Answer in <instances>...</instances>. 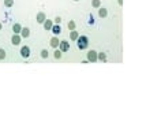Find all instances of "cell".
<instances>
[{
  "label": "cell",
  "instance_id": "obj_5",
  "mask_svg": "<svg viewBox=\"0 0 146 123\" xmlns=\"http://www.w3.org/2000/svg\"><path fill=\"white\" fill-rule=\"evenodd\" d=\"M88 60H89V62H96V60H97V52L96 51L88 52Z\"/></svg>",
  "mask_w": 146,
  "mask_h": 123
},
{
  "label": "cell",
  "instance_id": "obj_6",
  "mask_svg": "<svg viewBox=\"0 0 146 123\" xmlns=\"http://www.w3.org/2000/svg\"><path fill=\"white\" fill-rule=\"evenodd\" d=\"M36 19H37V23H44V21L46 19V17H45V14L41 11V13H38L36 15Z\"/></svg>",
  "mask_w": 146,
  "mask_h": 123
},
{
  "label": "cell",
  "instance_id": "obj_20",
  "mask_svg": "<svg viewBox=\"0 0 146 123\" xmlns=\"http://www.w3.org/2000/svg\"><path fill=\"white\" fill-rule=\"evenodd\" d=\"M4 59H6V51L0 48V60H4Z\"/></svg>",
  "mask_w": 146,
  "mask_h": 123
},
{
  "label": "cell",
  "instance_id": "obj_13",
  "mask_svg": "<svg viewBox=\"0 0 146 123\" xmlns=\"http://www.w3.org/2000/svg\"><path fill=\"white\" fill-rule=\"evenodd\" d=\"M88 25L89 26H94L96 25V19H94V17H93L92 14L88 17Z\"/></svg>",
  "mask_w": 146,
  "mask_h": 123
},
{
  "label": "cell",
  "instance_id": "obj_10",
  "mask_svg": "<svg viewBox=\"0 0 146 123\" xmlns=\"http://www.w3.org/2000/svg\"><path fill=\"white\" fill-rule=\"evenodd\" d=\"M59 44H60L59 39H57V37H52V39H51V47H52V48H57V47H59Z\"/></svg>",
  "mask_w": 146,
  "mask_h": 123
},
{
  "label": "cell",
  "instance_id": "obj_16",
  "mask_svg": "<svg viewBox=\"0 0 146 123\" xmlns=\"http://www.w3.org/2000/svg\"><path fill=\"white\" fill-rule=\"evenodd\" d=\"M92 6L94 7V8H100V6H101V0H93V1H92Z\"/></svg>",
  "mask_w": 146,
  "mask_h": 123
},
{
  "label": "cell",
  "instance_id": "obj_9",
  "mask_svg": "<svg viewBox=\"0 0 146 123\" xmlns=\"http://www.w3.org/2000/svg\"><path fill=\"white\" fill-rule=\"evenodd\" d=\"M21 37H23V39L30 37V30H29V27H22V30H21Z\"/></svg>",
  "mask_w": 146,
  "mask_h": 123
},
{
  "label": "cell",
  "instance_id": "obj_3",
  "mask_svg": "<svg viewBox=\"0 0 146 123\" xmlns=\"http://www.w3.org/2000/svg\"><path fill=\"white\" fill-rule=\"evenodd\" d=\"M59 49H60L62 52H68L70 51V44H68V41L62 40V41H60V44H59Z\"/></svg>",
  "mask_w": 146,
  "mask_h": 123
},
{
  "label": "cell",
  "instance_id": "obj_7",
  "mask_svg": "<svg viewBox=\"0 0 146 123\" xmlns=\"http://www.w3.org/2000/svg\"><path fill=\"white\" fill-rule=\"evenodd\" d=\"M11 44L13 45H19L21 44V36L19 34H14L11 37Z\"/></svg>",
  "mask_w": 146,
  "mask_h": 123
},
{
  "label": "cell",
  "instance_id": "obj_12",
  "mask_svg": "<svg viewBox=\"0 0 146 123\" xmlns=\"http://www.w3.org/2000/svg\"><path fill=\"white\" fill-rule=\"evenodd\" d=\"M98 15H100L101 18H105V17L108 15V10H107V8H98Z\"/></svg>",
  "mask_w": 146,
  "mask_h": 123
},
{
  "label": "cell",
  "instance_id": "obj_23",
  "mask_svg": "<svg viewBox=\"0 0 146 123\" xmlns=\"http://www.w3.org/2000/svg\"><path fill=\"white\" fill-rule=\"evenodd\" d=\"M1 27H3V26H1V23H0V30H1Z\"/></svg>",
  "mask_w": 146,
  "mask_h": 123
},
{
  "label": "cell",
  "instance_id": "obj_11",
  "mask_svg": "<svg viewBox=\"0 0 146 123\" xmlns=\"http://www.w3.org/2000/svg\"><path fill=\"white\" fill-rule=\"evenodd\" d=\"M21 30H22V26L19 25V23H14L13 25V32L15 33V34H19Z\"/></svg>",
  "mask_w": 146,
  "mask_h": 123
},
{
  "label": "cell",
  "instance_id": "obj_1",
  "mask_svg": "<svg viewBox=\"0 0 146 123\" xmlns=\"http://www.w3.org/2000/svg\"><path fill=\"white\" fill-rule=\"evenodd\" d=\"M75 41H76V48L81 49V51L86 49V48L89 47V39H88L86 36H79Z\"/></svg>",
  "mask_w": 146,
  "mask_h": 123
},
{
  "label": "cell",
  "instance_id": "obj_21",
  "mask_svg": "<svg viewBox=\"0 0 146 123\" xmlns=\"http://www.w3.org/2000/svg\"><path fill=\"white\" fill-rule=\"evenodd\" d=\"M75 22H74V21H70V22H68V29H70V30H75Z\"/></svg>",
  "mask_w": 146,
  "mask_h": 123
},
{
  "label": "cell",
  "instance_id": "obj_18",
  "mask_svg": "<svg viewBox=\"0 0 146 123\" xmlns=\"http://www.w3.org/2000/svg\"><path fill=\"white\" fill-rule=\"evenodd\" d=\"M14 6V0H4V7L10 8V7Z\"/></svg>",
  "mask_w": 146,
  "mask_h": 123
},
{
  "label": "cell",
  "instance_id": "obj_2",
  "mask_svg": "<svg viewBox=\"0 0 146 123\" xmlns=\"http://www.w3.org/2000/svg\"><path fill=\"white\" fill-rule=\"evenodd\" d=\"M19 53H21V56H22L23 59H29L30 58V55H32V51H30V48H29L27 45H23L22 48H21Z\"/></svg>",
  "mask_w": 146,
  "mask_h": 123
},
{
  "label": "cell",
  "instance_id": "obj_19",
  "mask_svg": "<svg viewBox=\"0 0 146 123\" xmlns=\"http://www.w3.org/2000/svg\"><path fill=\"white\" fill-rule=\"evenodd\" d=\"M40 55H41V58H42V59H46L48 56H49V53H48V51H46V49H42V51L40 52Z\"/></svg>",
  "mask_w": 146,
  "mask_h": 123
},
{
  "label": "cell",
  "instance_id": "obj_24",
  "mask_svg": "<svg viewBox=\"0 0 146 123\" xmlns=\"http://www.w3.org/2000/svg\"><path fill=\"white\" fill-rule=\"evenodd\" d=\"M74 1H79V0H74Z\"/></svg>",
  "mask_w": 146,
  "mask_h": 123
},
{
  "label": "cell",
  "instance_id": "obj_8",
  "mask_svg": "<svg viewBox=\"0 0 146 123\" xmlns=\"http://www.w3.org/2000/svg\"><path fill=\"white\" fill-rule=\"evenodd\" d=\"M42 25H44V29L46 30V32H48V30H51L52 26H53V21H51V19H45Z\"/></svg>",
  "mask_w": 146,
  "mask_h": 123
},
{
  "label": "cell",
  "instance_id": "obj_22",
  "mask_svg": "<svg viewBox=\"0 0 146 123\" xmlns=\"http://www.w3.org/2000/svg\"><path fill=\"white\" fill-rule=\"evenodd\" d=\"M60 22H62V18H60V17H56V19H55V23H59V25H60Z\"/></svg>",
  "mask_w": 146,
  "mask_h": 123
},
{
  "label": "cell",
  "instance_id": "obj_15",
  "mask_svg": "<svg viewBox=\"0 0 146 123\" xmlns=\"http://www.w3.org/2000/svg\"><path fill=\"white\" fill-rule=\"evenodd\" d=\"M97 59H98V60H101V62H105V60H107V55H105L104 52L97 53Z\"/></svg>",
  "mask_w": 146,
  "mask_h": 123
},
{
  "label": "cell",
  "instance_id": "obj_14",
  "mask_svg": "<svg viewBox=\"0 0 146 123\" xmlns=\"http://www.w3.org/2000/svg\"><path fill=\"white\" fill-rule=\"evenodd\" d=\"M79 37V33L78 32H75V30H71V33H70V39L72 40V41H75L76 39Z\"/></svg>",
  "mask_w": 146,
  "mask_h": 123
},
{
  "label": "cell",
  "instance_id": "obj_17",
  "mask_svg": "<svg viewBox=\"0 0 146 123\" xmlns=\"http://www.w3.org/2000/svg\"><path fill=\"white\" fill-rule=\"evenodd\" d=\"M62 53H63V52L60 51V49H56L55 53H53V56H55V59H62V56H63Z\"/></svg>",
  "mask_w": 146,
  "mask_h": 123
},
{
  "label": "cell",
  "instance_id": "obj_4",
  "mask_svg": "<svg viewBox=\"0 0 146 123\" xmlns=\"http://www.w3.org/2000/svg\"><path fill=\"white\" fill-rule=\"evenodd\" d=\"M51 32L55 34V36H59L60 33H62V26L59 25V23H53V26H52Z\"/></svg>",
  "mask_w": 146,
  "mask_h": 123
}]
</instances>
